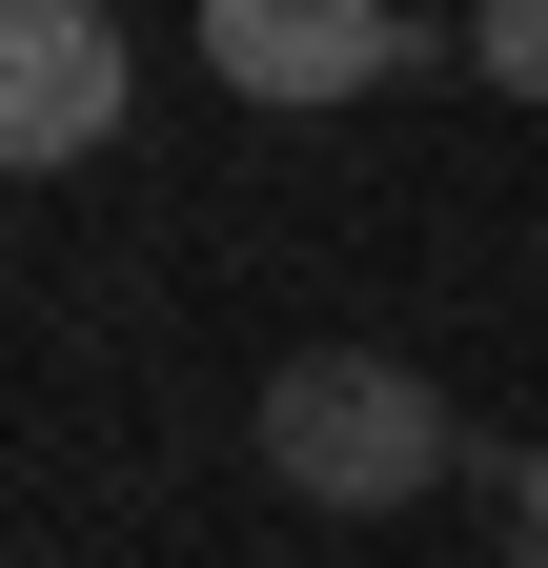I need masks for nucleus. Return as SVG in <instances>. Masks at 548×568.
Wrapping results in <instances>:
<instances>
[{
    "label": "nucleus",
    "mask_w": 548,
    "mask_h": 568,
    "mask_svg": "<svg viewBox=\"0 0 548 568\" xmlns=\"http://www.w3.org/2000/svg\"><path fill=\"white\" fill-rule=\"evenodd\" d=\"M467 467V426L427 366H386V345H285V386H264V487L325 528H386V508H427V487Z\"/></svg>",
    "instance_id": "nucleus-1"
},
{
    "label": "nucleus",
    "mask_w": 548,
    "mask_h": 568,
    "mask_svg": "<svg viewBox=\"0 0 548 568\" xmlns=\"http://www.w3.org/2000/svg\"><path fill=\"white\" fill-rule=\"evenodd\" d=\"M203 82L244 102H366V82H447V41L406 0H203Z\"/></svg>",
    "instance_id": "nucleus-2"
},
{
    "label": "nucleus",
    "mask_w": 548,
    "mask_h": 568,
    "mask_svg": "<svg viewBox=\"0 0 548 568\" xmlns=\"http://www.w3.org/2000/svg\"><path fill=\"white\" fill-rule=\"evenodd\" d=\"M122 82H143V61H122L102 0H0V163H21V183L102 163V142H122Z\"/></svg>",
    "instance_id": "nucleus-3"
},
{
    "label": "nucleus",
    "mask_w": 548,
    "mask_h": 568,
    "mask_svg": "<svg viewBox=\"0 0 548 568\" xmlns=\"http://www.w3.org/2000/svg\"><path fill=\"white\" fill-rule=\"evenodd\" d=\"M467 82H488V102H548V0H467Z\"/></svg>",
    "instance_id": "nucleus-4"
},
{
    "label": "nucleus",
    "mask_w": 548,
    "mask_h": 568,
    "mask_svg": "<svg viewBox=\"0 0 548 568\" xmlns=\"http://www.w3.org/2000/svg\"><path fill=\"white\" fill-rule=\"evenodd\" d=\"M528 548H548V447H528Z\"/></svg>",
    "instance_id": "nucleus-5"
},
{
    "label": "nucleus",
    "mask_w": 548,
    "mask_h": 568,
    "mask_svg": "<svg viewBox=\"0 0 548 568\" xmlns=\"http://www.w3.org/2000/svg\"><path fill=\"white\" fill-rule=\"evenodd\" d=\"M528 568H548V548H528Z\"/></svg>",
    "instance_id": "nucleus-6"
}]
</instances>
